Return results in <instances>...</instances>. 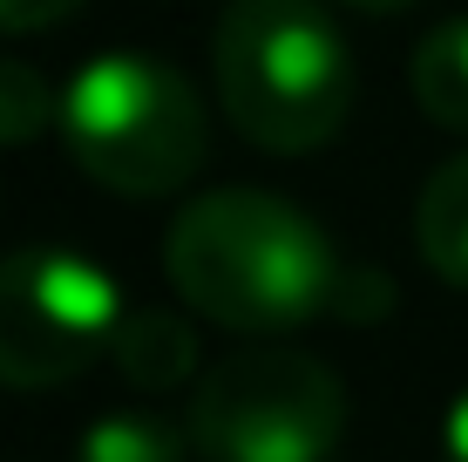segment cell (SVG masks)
Segmentation results:
<instances>
[{
  "mask_svg": "<svg viewBox=\"0 0 468 462\" xmlns=\"http://www.w3.org/2000/svg\"><path fill=\"white\" fill-rule=\"evenodd\" d=\"M170 293L231 333H292L313 320H380L394 285L353 265L333 238L271 190H197L164 238Z\"/></svg>",
  "mask_w": 468,
  "mask_h": 462,
  "instance_id": "1",
  "label": "cell"
},
{
  "mask_svg": "<svg viewBox=\"0 0 468 462\" xmlns=\"http://www.w3.org/2000/svg\"><path fill=\"white\" fill-rule=\"evenodd\" d=\"M211 61L231 130L265 156L326 150L353 116V48L319 0H231Z\"/></svg>",
  "mask_w": 468,
  "mask_h": 462,
  "instance_id": "2",
  "label": "cell"
},
{
  "mask_svg": "<svg viewBox=\"0 0 468 462\" xmlns=\"http://www.w3.org/2000/svg\"><path fill=\"white\" fill-rule=\"evenodd\" d=\"M61 143L116 198H170L211 156V116L170 61L95 55L61 89Z\"/></svg>",
  "mask_w": 468,
  "mask_h": 462,
  "instance_id": "3",
  "label": "cell"
},
{
  "mask_svg": "<svg viewBox=\"0 0 468 462\" xmlns=\"http://www.w3.org/2000/svg\"><path fill=\"white\" fill-rule=\"evenodd\" d=\"M346 435V388L299 347H245L197 381V462H326Z\"/></svg>",
  "mask_w": 468,
  "mask_h": 462,
  "instance_id": "4",
  "label": "cell"
},
{
  "mask_svg": "<svg viewBox=\"0 0 468 462\" xmlns=\"http://www.w3.org/2000/svg\"><path fill=\"white\" fill-rule=\"evenodd\" d=\"M122 293L82 252L27 245L0 259V388H69L122 333Z\"/></svg>",
  "mask_w": 468,
  "mask_h": 462,
  "instance_id": "5",
  "label": "cell"
},
{
  "mask_svg": "<svg viewBox=\"0 0 468 462\" xmlns=\"http://www.w3.org/2000/svg\"><path fill=\"white\" fill-rule=\"evenodd\" d=\"M109 360H116V374L129 388L170 394L197 368V333L164 306H136V313H122V333H116V347H109Z\"/></svg>",
  "mask_w": 468,
  "mask_h": 462,
  "instance_id": "6",
  "label": "cell"
},
{
  "mask_svg": "<svg viewBox=\"0 0 468 462\" xmlns=\"http://www.w3.org/2000/svg\"><path fill=\"white\" fill-rule=\"evenodd\" d=\"M414 245L441 285L468 293V150L448 156L414 198Z\"/></svg>",
  "mask_w": 468,
  "mask_h": 462,
  "instance_id": "7",
  "label": "cell"
},
{
  "mask_svg": "<svg viewBox=\"0 0 468 462\" xmlns=\"http://www.w3.org/2000/svg\"><path fill=\"white\" fill-rule=\"evenodd\" d=\"M408 82H414V102H421V116L434 130L468 136V14L428 27L421 48H414Z\"/></svg>",
  "mask_w": 468,
  "mask_h": 462,
  "instance_id": "8",
  "label": "cell"
},
{
  "mask_svg": "<svg viewBox=\"0 0 468 462\" xmlns=\"http://www.w3.org/2000/svg\"><path fill=\"white\" fill-rule=\"evenodd\" d=\"M75 462H184V435L150 408H116L82 428Z\"/></svg>",
  "mask_w": 468,
  "mask_h": 462,
  "instance_id": "9",
  "label": "cell"
},
{
  "mask_svg": "<svg viewBox=\"0 0 468 462\" xmlns=\"http://www.w3.org/2000/svg\"><path fill=\"white\" fill-rule=\"evenodd\" d=\"M48 130H61V95L48 89V75L27 61H0V150L41 143Z\"/></svg>",
  "mask_w": 468,
  "mask_h": 462,
  "instance_id": "10",
  "label": "cell"
},
{
  "mask_svg": "<svg viewBox=\"0 0 468 462\" xmlns=\"http://www.w3.org/2000/svg\"><path fill=\"white\" fill-rule=\"evenodd\" d=\"M82 0H0V35H41V27H61Z\"/></svg>",
  "mask_w": 468,
  "mask_h": 462,
  "instance_id": "11",
  "label": "cell"
},
{
  "mask_svg": "<svg viewBox=\"0 0 468 462\" xmlns=\"http://www.w3.org/2000/svg\"><path fill=\"white\" fill-rule=\"evenodd\" d=\"M441 456L448 462H468V388L448 402V422H441Z\"/></svg>",
  "mask_w": 468,
  "mask_h": 462,
  "instance_id": "12",
  "label": "cell"
},
{
  "mask_svg": "<svg viewBox=\"0 0 468 462\" xmlns=\"http://www.w3.org/2000/svg\"><path fill=\"white\" fill-rule=\"evenodd\" d=\"M346 7H360V14H394V7H414V0H346Z\"/></svg>",
  "mask_w": 468,
  "mask_h": 462,
  "instance_id": "13",
  "label": "cell"
}]
</instances>
